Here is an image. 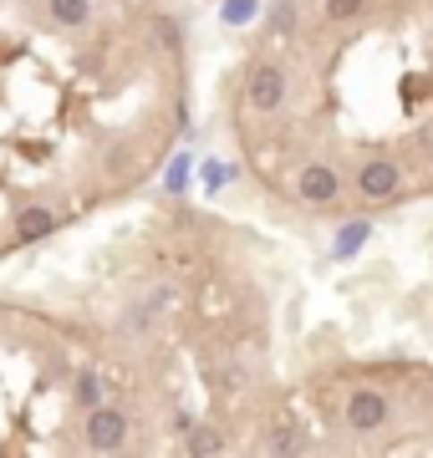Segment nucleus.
Listing matches in <instances>:
<instances>
[{
  "instance_id": "11",
  "label": "nucleus",
  "mask_w": 433,
  "mask_h": 458,
  "mask_svg": "<svg viewBox=\"0 0 433 458\" xmlns=\"http://www.w3.org/2000/svg\"><path fill=\"white\" fill-rule=\"evenodd\" d=\"M225 179H230V168H225V164H215V158H209V164H200V183L209 189V194H219V189H225Z\"/></svg>"
},
{
  "instance_id": "4",
  "label": "nucleus",
  "mask_w": 433,
  "mask_h": 458,
  "mask_svg": "<svg viewBox=\"0 0 433 458\" xmlns=\"http://www.w3.org/2000/svg\"><path fill=\"white\" fill-rule=\"evenodd\" d=\"M403 183V168L387 164V158H372V164H362V174H357V194L362 199H393Z\"/></svg>"
},
{
  "instance_id": "8",
  "label": "nucleus",
  "mask_w": 433,
  "mask_h": 458,
  "mask_svg": "<svg viewBox=\"0 0 433 458\" xmlns=\"http://www.w3.org/2000/svg\"><path fill=\"white\" fill-rule=\"evenodd\" d=\"M47 11L56 26H87L92 16V0H47Z\"/></svg>"
},
{
  "instance_id": "12",
  "label": "nucleus",
  "mask_w": 433,
  "mask_h": 458,
  "mask_svg": "<svg viewBox=\"0 0 433 458\" xmlns=\"http://www.w3.org/2000/svg\"><path fill=\"white\" fill-rule=\"evenodd\" d=\"M102 393H107V387H102V382H98L92 372H87L82 382H77V397H82V408H98V403H102Z\"/></svg>"
},
{
  "instance_id": "16",
  "label": "nucleus",
  "mask_w": 433,
  "mask_h": 458,
  "mask_svg": "<svg viewBox=\"0 0 433 458\" xmlns=\"http://www.w3.org/2000/svg\"><path fill=\"white\" fill-rule=\"evenodd\" d=\"M423 92H429V82H423V77H408V82H403V98H408V102L423 98Z\"/></svg>"
},
{
  "instance_id": "17",
  "label": "nucleus",
  "mask_w": 433,
  "mask_h": 458,
  "mask_svg": "<svg viewBox=\"0 0 433 458\" xmlns=\"http://www.w3.org/2000/svg\"><path fill=\"white\" fill-rule=\"evenodd\" d=\"M291 448H301V433H296V428H291V433H281V438H276V454H291Z\"/></svg>"
},
{
  "instance_id": "1",
  "label": "nucleus",
  "mask_w": 433,
  "mask_h": 458,
  "mask_svg": "<svg viewBox=\"0 0 433 458\" xmlns=\"http://www.w3.org/2000/svg\"><path fill=\"white\" fill-rule=\"evenodd\" d=\"M128 443V418L117 408H87V448H98V454H117Z\"/></svg>"
},
{
  "instance_id": "14",
  "label": "nucleus",
  "mask_w": 433,
  "mask_h": 458,
  "mask_svg": "<svg viewBox=\"0 0 433 458\" xmlns=\"http://www.w3.org/2000/svg\"><path fill=\"white\" fill-rule=\"evenodd\" d=\"M219 448H225V443H219V433H194V438H189V454H219Z\"/></svg>"
},
{
  "instance_id": "9",
  "label": "nucleus",
  "mask_w": 433,
  "mask_h": 458,
  "mask_svg": "<svg viewBox=\"0 0 433 458\" xmlns=\"http://www.w3.org/2000/svg\"><path fill=\"white\" fill-rule=\"evenodd\" d=\"M255 16H260V0H225L219 5V21L225 26H250Z\"/></svg>"
},
{
  "instance_id": "2",
  "label": "nucleus",
  "mask_w": 433,
  "mask_h": 458,
  "mask_svg": "<svg viewBox=\"0 0 433 458\" xmlns=\"http://www.w3.org/2000/svg\"><path fill=\"white\" fill-rule=\"evenodd\" d=\"M387 423V397L378 387H357L347 403V428L352 433H378Z\"/></svg>"
},
{
  "instance_id": "3",
  "label": "nucleus",
  "mask_w": 433,
  "mask_h": 458,
  "mask_svg": "<svg viewBox=\"0 0 433 458\" xmlns=\"http://www.w3.org/2000/svg\"><path fill=\"white\" fill-rule=\"evenodd\" d=\"M245 98H250V107H260V113H276L285 102V72L281 66H255L250 82H245Z\"/></svg>"
},
{
  "instance_id": "15",
  "label": "nucleus",
  "mask_w": 433,
  "mask_h": 458,
  "mask_svg": "<svg viewBox=\"0 0 433 458\" xmlns=\"http://www.w3.org/2000/svg\"><path fill=\"white\" fill-rule=\"evenodd\" d=\"M270 21H276L281 31H291V26H296V5H276V11H270Z\"/></svg>"
},
{
  "instance_id": "6",
  "label": "nucleus",
  "mask_w": 433,
  "mask_h": 458,
  "mask_svg": "<svg viewBox=\"0 0 433 458\" xmlns=\"http://www.w3.org/2000/svg\"><path fill=\"white\" fill-rule=\"evenodd\" d=\"M367 240H372V225H367V219H347V225L336 229V240H332V260H352Z\"/></svg>"
},
{
  "instance_id": "10",
  "label": "nucleus",
  "mask_w": 433,
  "mask_h": 458,
  "mask_svg": "<svg viewBox=\"0 0 433 458\" xmlns=\"http://www.w3.org/2000/svg\"><path fill=\"white\" fill-rule=\"evenodd\" d=\"M189 153H179V158H174V164H168V174H164V183H168V194H183V189H189Z\"/></svg>"
},
{
  "instance_id": "13",
  "label": "nucleus",
  "mask_w": 433,
  "mask_h": 458,
  "mask_svg": "<svg viewBox=\"0 0 433 458\" xmlns=\"http://www.w3.org/2000/svg\"><path fill=\"white\" fill-rule=\"evenodd\" d=\"M362 5H367V0H327V16H332V21H352Z\"/></svg>"
},
{
  "instance_id": "5",
  "label": "nucleus",
  "mask_w": 433,
  "mask_h": 458,
  "mask_svg": "<svg viewBox=\"0 0 433 458\" xmlns=\"http://www.w3.org/2000/svg\"><path fill=\"white\" fill-rule=\"evenodd\" d=\"M296 194L306 199V204H332L336 194H342V179H336V168L327 164H311L296 174Z\"/></svg>"
},
{
  "instance_id": "7",
  "label": "nucleus",
  "mask_w": 433,
  "mask_h": 458,
  "mask_svg": "<svg viewBox=\"0 0 433 458\" xmlns=\"http://www.w3.org/2000/svg\"><path fill=\"white\" fill-rule=\"evenodd\" d=\"M51 229H56V214L51 209H21L16 214V234L21 240H47Z\"/></svg>"
}]
</instances>
